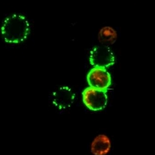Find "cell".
<instances>
[{"label": "cell", "mask_w": 155, "mask_h": 155, "mask_svg": "<svg viewBox=\"0 0 155 155\" xmlns=\"http://www.w3.org/2000/svg\"><path fill=\"white\" fill-rule=\"evenodd\" d=\"M90 62L94 67L106 68L114 64L115 56L108 46H97L90 52Z\"/></svg>", "instance_id": "3957f363"}, {"label": "cell", "mask_w": 155, "mask_h": 155, "mask_svg": "<svg viewBox=\"0 0 155 155\" xmlns=\"http://www.w3.org/2000/svg\"><path fill=\"white\" fill-rule=\"evenodd\" d=\"M75 95L68 86H61L52 94V103L59 110H65L71 106Z\"/></svg>", "instance_id": "5b68a950"}, {"label": "cell", "mask_w": 155, "mask_h": 155, "mask_svg": "<svg viewBox=\"0 0 155 155\" xmlns=\"http://www.w3.org/2000/svg\"><path fill=\"white\" fill-rule=\"evenodd\" d=\"M1 31L6 43L19 44L27 38L30 32V25L25 17L13 14L4 20Z\"/></svg>", "instance_id": "6da1fadb"}, {"label": "cell", "mask_w": 155, "mask_h": 155, "mask_svg": "<svg viewBox=\"0 0 155 155\" xmlns=\"http://www.w3.org/2000/svg\"><path fill=\"white\" fill-rule=\"evenodd\" d=\"M98 38L102 45L110 46L117 41V34L116 31L111 27H104L101 29L98 35Z\"/></svg>", "instance_id": "52a82bcc"}, {"label": "cell", "mask_w": 155, "mask_h": 155, "mask_svg": "<svg viewBox=\"0 0 155 155\" xmlns=\"http://www.w3.org/2000/svg\"><path fill=\"white\" fill-rule=\"evenodd\" d=\"M87 82L90 87L107 91L111 84L110 74L106 68L94 67L87 76Z\"/></svg>", "instance_id": "277c9868"}, {"label": "cell", "mask_w": 155, "mask_h": 155, "mask_svg": "<svg viewBox=\"0 0 155 155\" xmlns=\"http://www.w3.org/2000/svg\"><path fill=\"white\" fill-rule=\"evenodd\" d=\"M84 104L90 110L99 111L103 110L107 104V91L88 87L82 92Z\"/></svg>", "instance_id": "7a4b0ae2"}, {"label": "cell", "mask_w": 155, "mask_h": 155, "mask_svg": "<svg viewBox=\"0 0 155 155\" xmlns=\"http://www.w3.org/2000/svg\"><path fill=\"white\" fill-rule=\"evenodd\" d=\"M111 149V140L104 134H100L94 138L91 144V151L94 155H106Z\"/></svg>", "instance_id": "8992f818"}]
</instances>
